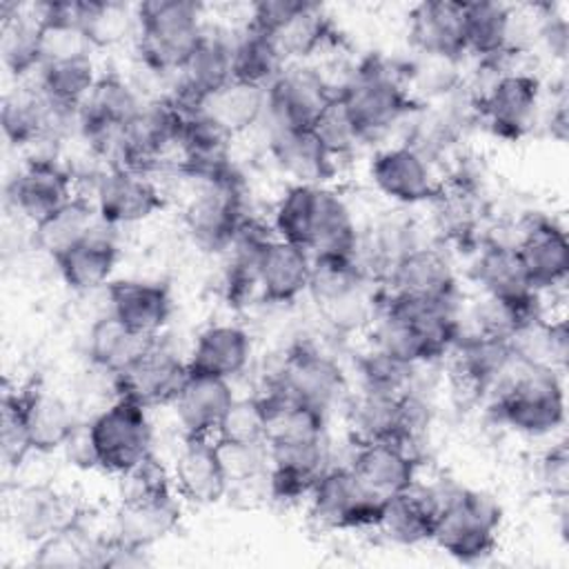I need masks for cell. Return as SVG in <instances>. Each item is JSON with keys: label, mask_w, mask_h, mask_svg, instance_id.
<instances>
[{"label": "cell", "mask_w": 569, "mask_h": 569, "mask_svg": "<svg viewBox=\"0 0 569 569\" xmlns=\"http://www.w3.org/2000/svg\"><path fill=\"white\" fill-rule=\"evenodd\" d=\"M316 198L318 187L311 184H291L284 191L273 213V227L278 238L305 247L309 251Z\"/></svg>", "instance_id": "cell-49"}, {"label": "cell", "mask_w": 569, "mask_h": 569, "mask_svg": "<svg viewBox=\"0 0 569 569\" xmlns=\"http://www.w3.org/2000/svg\"><path fill=\"white\" fill-rule=\"evenodd\" d=\"M500 422L525 436H547L565 422V387L553 367L516 360L493 391Z\"/></svg>", "instance_id": "cell-4"}, {"label": "cell", "mask_w": 569, "mask_h": 569, "mask_svg": "<svg viewBox=\"0 0 569 569\" xmlns=\"http://www.w3.org/2000/svg\"><path fill=\"white\" fill-rule=\"evenodd\" d=\"M213 438L222 449L267 447V413L260 396L236 398L222 416Z\"/></svg>", "instance_id": "cell-47"}, {"label": "cell", "mask_w": 569, "mask_h": 569, "mask_svg": "<svg viewBox=\"0 0 569 569\" xmlns=\"http://www.w3.org/2000/svg\"><path fill=\"white\" fill-rule=\"evenodd\" d=\"M104 293L109 313L144 338H158L169 322L171 293L162 282L111 280L107 282Z\"/></svg>", "instance_id": "cell-23"}, {"label": "cell", "mask_w": 569, "mask_h": 569, "mask_svg": "<svg viewBox=\"0 0 569 569\" xmlns=\"http://www.w3.org/2000/svg\"><path fill=\"white\" fill-rule=\"evenodd\" d=\"M349 467L376 498L389 500L416 482L418 458L398 442H362L356 445Z\"/></svg>", "instance_id": "cell-25"}, {"label": "cell", "mask_w": 569, "mask_h": 569, "mask_svg": "<svg viewBox=\"0 0 569 569\" xmlns=\"http://www.w3.org/2000/svg\"><path fill=\"white\" fill-rule=\"evenodd\" d=\"M336 93L320 71L291 62L267 87V118L271 127L309 129L327 100Z\"/></svg>", "instance_id": "cell-15"}, {"label": "cell", "mask_w": 569, "mask_h": 569, "mask_svg": "<svg viewBox=\"0 0 569 569\" xmlns=\"http://www.w3.org/2000/svg\"><path fill=\"white\" fill-rule=\"evenodd\" d=\"M440 505L442 496L438 491L413 482L402 493L385 500L376 529L398 545L427 542L433 536Z\"/></svg>", "instance_id": "cell-28"}, {"label": "cell", "mask_w": 569, "mask_h": 569, "mask_svg": "<svg viewBox=\"0 0 569 569\" xmlns=\"http://www.w3.org/2000/svg\"><path fill=\"white\" fill-rule=\"evenodd\" d=\"M269 38L287 60V64H291L307 60L322 47L331 44L336 40V27L325 13L322 4L305 0L300 9Z\"/></svg>", "instance_id": "cell-41"}, {"label": "cell", "mask_w": 569, "mask_h": 569, "mask_svg": "<svg viewBox=\"0 0 569 569\" xmlns=\"http://www.w3.org/2000/svg\"><path fill=\"white\" fill-rule=\"evenodd\" d=\"M305 0H260L251 7V16L247 27L273 36L302 4Z\"/></svg>", "instance_id": "cell-52"}, {"label": "cell", "mask_w": 569, "mask_h": 569, "mask_svg": "<svg viewBox=\"0 0 569 569\" xmlns=\"http://www.w3.org/2000/svg\"><path fill=\"white\" fill-rule=\"evenodd\" d=\"M269 153L276 164L291 176L293 184L322 187L333 178L336 164L311 129H280L269 131Z\"/></svg>", "instance_id": "cell-29"}, {"label": "cell", "mask_w": 569, "mask_h": 569, "mask_svg": "<svg viewBox=\"0 0 569 569\" xmlns=\"http://www.w3.org/2000/svg\"><path fill=\"white\" fill-rule=\"evenodd\" d=\"M0 449L2 458L9 467H18L24 462L31 449L24 407L20 389H4L0 400Z\"/></svg>", "instance_id": "cell-51"}, {"label": "cell", "mask_w": 569, "mask_h": 569, "mask_svg": "<svg viewBox=\"0 0 569 569\" xmlns=\"http://www.w3.org/2000/svg\"><path fill=\"white\" fill-rule=\"evenodd\" d=\"M509 4L476 0L465 2V40L467 53L478 56L485 64L496 67L507 58Z\"/></svg>", "instance_id": "cell-43"}, {"label": "cell", "mask_w": 569, "mask_h": 569, "mask_svg": "<svg viewBox=\"0 0 569 569\" xmlns=\"http://www.w3.org/2000/svg\"><path fill=\"white\" fill-rule=\"evenodd\" d=\"M187 376V360L156 338L129 367L111 376V387L116 398H129L151 409L171 405Z\"/></svg>", "instance_id": "cell-12"}, {"label": "cell", "mask_w": 569, "mask_h": 569, "mask_svg": "<svg viewBox=\"0 0 569 569\" xmlns=\"http://www.w3.org/2000/svg\"><path fill=\"white\" fill-rule=\"evenodd\" d=\"M96 204L82 196H73L64 207L33 224V247L51 260L84 240L96 229Z\"/></svg>", "instance_id": "cell-42"}, {"label": "cell", "mask_w": 569, "mask_h": 569, "mask_svg": "<svg viewBox=\"0 0 569 569\" xmlns=\"http://www.w3.org/2000/svg\"><path fill=\"white\" fill-rule=\"evenodd\" d=\"M153 340L156 338H144L131 331L107 311L89 327L87 356L96 369L109 373L111 378L129 367Z\"/></svg>", "instance_id": "cell-39"}, {"label": "cell", "mask_w": 569, "mask_h": 569, "mask_svg": "<svg viewBox=\"0 0 569 569\" xmlns=\"http://www.w3.org/2000/svg\"><path fill=\"white\" fill-rule=\"evenodd\" d=\"M236 36L218 24H204L184 67L176 73L167 98L184 113L198 111L204 98L233 80Z\"/></svg>", "instance_id": "cell-10"}, {"label": "cell", "mask_w": 569, "mask_h": 569, "mask_svg": "<svg viewBox=\"0 0 569 569\" xmlns=\"http://www.w3.org/2000/svg\"><path fill=\"white\" fill-rule=\"evenodd\" d=\"M438 229L453 242H471L485 216V200L478 184L467 173H453L440 180L433 198Z\"/></svg>", "instance_id": "cell-35"}, {"label": "cell", "mask_w": 569, "mask_h": 569, "mask_svg": "<svg viewBox=\"0 0 569 569\" xmlns=\"http://www.w3.org/2000/svg\"><path fill=\"white\" fill-rule=\"evenodd\" d=\"M104 536H93L82 516L36 542L31 565L38 569H84L98 567Z\"/></svg>", "instance_id": "cell-38"}, {"label": "cell", "mask_w": 569, "mask_h": 569, "mask_svg": "<svg viewBox=\"0 0 569 569\" xmlns=\"http://www.w3.org/2000/svg\"><path fill=\"white\" fill-rule=\"evenodd\" d=\"M78 516L80 511L67 500V496L49 485L22 487L11 500L13 527L29 542H40Z\"/></svg>", "instance_id": "cell-33"}, {"label": "cell", "mask_w": 569, "mask_h": 569, "mask_svg": "<svg viewBox=\"0 0 569 569\" xmlns=\"http://www.w3.org/2000/svg\"><path fill=\"white\" fill-rule=\"evenodd\" d=\"M311 516L327 529H376L385 500L376 498L351 471L345 467H327L309 491Z\"/></svg>", "instance_id": "cell-11"}, {"label": "cell", "mask_w": 569, "mask_h": 569, "mask_svg": "<svg viewBox=\"0 0 569 569\" xmlns=\"http://www.w3.org/2000/svg\"><path fill=\"white\" fill-rule=\"evenodd\" d=\"M251 358V338L238 325H211L198 338L187 358L191 373L231 380Z\"/></svg>", "instance_id": "cell-32"}, {"label": "cell", "mask_w": 569, "mask_h": 569, "mask_svg": "<svg viewBox=\"0 0 569 569\" xmlns=\"http://www.w3.org/2000/svg\"><path fill=\"white\" fill-rule=\"evenodd\" d=\"M540 80L527 71H505L478 93V116L505 140L522 138L540 107Z\"/></svg>", "instance_id": "cell-14"}, {"label": "cell", "mask_w": 569, "mask_h": 569, "mask_svg": "<svg viewBox=\"0 0 569 569\" xmlns=\"http://www.w3.org/2000/svg\"><path fill=\"white\" fill-rule=\"evenodd\" d=\"M513 244L536 291L553 289L565 282L569 271V242L565 229L556 220L545 216L531 218L520 240Z\"/></svg>", "instance_id": "cell-22"}, {"label": "cell", "mask_w": 569, "mask_h": 569, "mask_svg": "<svg viewBox=\"0 0 569 569\" xmlns=\"http://www.w3.org/2000/svg\"><path fill=\"white\" fill-rule=\"evenodd\" d=\"M198 111L233 138L264 118L267 89L231 80L204 98Z\"/></svg>", "instance_id": "cell-40"}, {"label": "cell", "mask_w": 569, "mask_h": 569, "mask_svg": "<svg viewBox=\"0 0 569 569\" xmlns=\"http://www.w3.org/2000/svg\"><path fill=\"white\" fill-rule=\"evenodd\" d=\"M502 509L485 491L453 489L442 496L431 540L460 562L487 558L498 542Z\"/></svg>", "instance_id": "cell-6"}, {"label": "cell", "mask_w": 569, "mask_h": 569, "mask_svg": "<svg viewBox=\"0 0 569 569\" xmlns=\"http://www.w3.org/2000/svg\"><path fill=\"white\" fill-rule=\"evenodd\" d=\"M196 184L198 189L184 207V227L200 249L227 251L247 220L242 176L233 171L231 176Z\"/></svg>", "instance_id": "cell-8"}, {"label": "cell", "mask_w": 569, "mask_h": 569, "mask_svg": "<svg viewBox=\"0 0 569 569\" xmlns=\"http://www.w3.org/2000/svg\"><path fill=\"white\" fill-rule=\"evenodd\" d=\"M356 367L360 376V389L402 396L413 389V373L418 365L405 362L387 351L371 347L369 351L358 356Z\"/></svg>", "instance_id": "cell-48"}, {"label": "cell", "mask_w": 569, "mask_h": 569, "mask_svg": "<svg viewBox=\"0 0 569 569\" xmlns=\"http://www.w3.org/2000/svg\"><path fill=\"white\" fill-rule=\"evenodd\" d=\"M409 42L420 56L462 60L465 40V2L422 0L409 9Z\"/></svg>", "instance_id": "cell-21"}, {"label": "cell", "mask_w": 569, "mask_h": 569, "mask_svg": "<svg viewBox=\"0 0 569 569\" xmlns=\"http://www.w3.org/2000/svg\"><path fill=\"white\" fill-rule=\"evenodd\" d=\"M171 482L193 505H216L229 493V469L222 447L211 436H182Z\"/></svg>", "instance_id": "cell-16"}, {"label": "cell", "mask_w": 569, "mask_h": 569, "mask_svg": "<svg viewBox=\"0 0 569 569\" xmlns=\"http://www.w3.org/2000/svg\"><path fill=\"white\" fill-rule=\"evenodd\" d=\"M138 67L176 76L202 36V4L193 0H147L136 4Z\"/></svg>", "instance_id": "cell-3"}, {"label": "cell", "mask_w": 569, "mask_h": 569, "mask_svg": "<svg viewBox=\"0 0 569 569\" xmlns=\"http://www.w3.org/2000/svg\"><path fill=\"white\" fill-rule=\"evenodd\" d=\"M96 465L109 473L124 476L151 456L153 431L147 407L116 398L89 425Z\"/></svg>", "instance_id": "cell-7"}, {"label": "cell", "mask_w": 569, "mask_h": 569, "mask_svg": "<svg viewBox=\"0 0 569 569\" xmlns=\"http://www.w3.org/2000/svg\"><path fill=\"white\" fill-rule=\"evenodd\" d=\"M20 396L31 449L36 453H51L64 447L78 427L71 407L36 380L20 387Z\"/></svg>", "instance_id": "cell-31"}, {"label": "cell", "mask_w": 569, "mask_h": 569, "mask_svg": "<svg viewBox=\"0 0 569 569\" xmlns=\"http://www.w3.org/2000/svg\"><path fill=\"white\" fill-rule=\"evenodd\" d=\"M373 184L400 204L433 202L440 180L433 176L429 160L409 144L382 149L369 167Z\"/></svg>", "instance_id": "cell-20"}, {"label": "cell", "mask_w": 569, "mask_h": 569, "mask_svg": "<svg viewBox=\"0 0 569 569\" xmlns=\"http://www.w3.org/2000/svg\"><path fill=\"white\" fill-rule=\"evenodd\" d=\"M98 80L91 53L58 62H47L38 69V89L56 104L80 109Z\"/></svg>", "instance_id": "cell-44"}, {"label": "cell", "mask_w": 569, "mask_h": 569, "mask_svg": "<svg viewBox=\"0 0 569 569\" xmlns=\"http://www.w3.org/2000/svg\"><path fill=\"white\" fill-rule=\"evenodd\" d=\"M371 282L356 258L311 256L307 291L318 313L340 333L358 331L373 320L380 293L371 291Z\"/></svg>", "instance_id": "cell-5"}, {"label": "cell", "mask_w": 569, "mask_h": 569, "mask_svg": "<svg viewBox=\"0 0 569 569\" xmlns=\"http://www.w3.org/2000/svg\"><path fill=\"white\" fill-rule=\"evenodd\" d=\"M338 98L362 142L387 133L393 124L422 107L407 89L405 69L389 64L380 56L360 60L351 76L338 87Z\"/></svg>", "instance_id": "cell-1"}, {"label": "cell", "mask_w": 569, "mask_h": 569, "mask_svg": "<svg viewBox=\"0 0 569 569\" xmlns=\"http://www.w3.org/2000/svg\"><path fill=\"white\" fill-rule=\"evenodd\" d=\"M93 204L102 224L120 227L149 220L164 207V198L144 173L107 167L93 182Z\"/></svg>", "instance_id": "cell-17"}, {"label": "cell", "mask_w": 569, "mask_h": 569, "mask_svg": "<svg viewBox=\"0 0 569 569\" xmlns=\"http://www.w3.org/2000/svg\"><path fill=\"white\" fill-rule=\"evenodd\" d=\"M360 244V231L347 202L331 189L318 187L313 227L309 240L311 256L356 258Z\"/></svg>", "instance_id": "cell-36"}, {"label": "cell", "mask_w": 569, "mask_h": 569, "mask_svg": "<svg viewBox=\"0 0 569 569\" xmlns=\"http://www.w3.org/2000/svg\"><path fill=\"white\" fill-rule=\"evenodd\" d=\"M80 29L91 49H109L136 36V7L116 0H80Z\"/></svg>", "instance_id": "cell-46"}, {"label": "cell", "mask_w": 569, "mask_h": 569, "mask_svg": "<svg viewBox=\"0 0 569 569\" xmlns=\"http://www.w3.org/2000/svg\"><path fill=\"white\" fill-rule=\"evenodd\" d=\"M284 67L287 60L269 36L251 27H244V31L236 36L233 80L267 89Z\"/></svg>", "instance_id": "cell-45"}, {"label": "cell", "mask_w": 569, "mask_h": 569, "mask_svg": "<svg viewBox=\"0 0 569 569\" xmlns=\"http://www.w3.org/2000/svg\"><path fill=\"white\" fill-rule=\"evenodd\" d=\"M309 129L333 160L340 156H349L362 142L342 100L338 98V89L320 109Z\"/></svg>", "instance_id": "cell-50"}, {"label": "cell", "mask_w": 569, "mask_h": 569, "mask_svg": "<svg viewBox=\"0 0 569 569\" xmlns=\"http://www.w3.org/2000/svg\"><path fill=\"white\" fill-rule=\"evenodd\" d=\"M127 489L113 516V531L124 545L147 549L164 540L180 522L178 491L153 453L122 476Z\"/></svg>", "instance_id": "cell-2"}, {"label": "cell", "mask_w": 569, "mask_h": 569, "mask_svg": "<svg viewBox=\"0 0 569 569\" xmlns=\"http://www.w3.org/2000/svg\"><path fill=\"white\" fill-rule=\"evenodd\" d=\"M311 253L282 238H269L258 256V293L264 302L289 305L309 289Z\"/></svg>", "instance_id": "cell-24"}, {"label": "cell", "mask_w": 569, "mask_h": 569, "mask_svg": "<svg viewBox=\"0 0 569 569\" xmlns=\"http://www.w3.org/2000/svg\"><path fill=\"white\" fill-rule=\"evenodd\" d=\"M407 393L389 396V393L360 389V393L349 402V409H347V420H349V429L356 445L398 442L409 449L407 405H405Z\"/></svg>", "instance_id": "cell-30"}, {"label": "cell", "mask_w": 569, "mask_h": 569, "mask_svg": "<svg viewBox=\"0 0 569 569\" xmlns=\"http://www.w3.org/2000/svg\"><path fill=\"white\" fill-rule=\"evenodd\" d=\"M0 53L16 78L40 69V20L33 7L0 4Z\"/></svg>", "instance_id": "cell-37"}, {"label": "cell", "mask_w": 569, "mask_h": 569, "mask_svg": "<svg viewBox=\"0 0 569 569\" xmlns=\"http://www.w3.org/2000/svg\"><path fill=\"white\" fill-rule=\"evenodd\" d=\"M567 462H569V456H567L565 442L549 449L540 460V478L547 485V489L560 500H565L567 496V478H569Z\"/></svg>", "instance_id": "cell-53"}, {"label": "cell", "mask_w": 569, "mask_h": 569, "mask_svg": "<svg viewBox=\"0 0 569 569\" xmlns=\"http://www.w3.org/2000/svg\"><path fill=\"white\" fill-rule=\"evenodd\" d=\"M118 256L120 251L113 238L93 229L84 240L76 242L71 249L53 258V264L58 267V273L69 289L87 293L111 282L109 278L116 269Z\"/></svg>", "instance_id": "cell-34"}, {"label": "cell", "mask_w": 569, "mask_h": 569, "mask_svg": "<svg viewBox=\"0 0 569 569\" xmlns=\"http://www.w3.org/2000/svg\"><path fill=\"white\" fill-rule=\"evenodd\" d=\"M293 400L327 413L347 391L340 365L309 342L293 345L271 380Z\"/></svg>", "instance_id": "cell-13"}, {"label": "cell", "mask_w": 569, "mask_h": 569, "mask_svg": "<svg viewBox=\"0 0 569 569\" xmlns=\"http://www.w3.org/2000/svg\"><path fill=\"white\" fill-rule=\"evenodd\" d=\"M473 278L487 296L513 305L533 302L540 293L531 287L513 242L487 240L473 262Z\"/></svg>", "instance_id": "cell-27"}, {"label": "cell", "mask_w": 569, "mask_h": 569, "mask_svg": "<svg viewBox=\"0 0 569 569\" xmlns=\"http://www.w3.org/2000/svg\"><path fill=\"white\" fill-rule=\"evenodd\" d=\"M233 400L229 380L189 371L171 407L182 436H211Z\"/></svg>", "instance_id": "cell-26"}, {"label": "cell", "mask_w": 569, "mask_h": 569, "mask_svg": "<svg viewBox=\"0 0 569 569\" xmlns=\"http://www.w3.org/2000/svg\"><path fill=\"white\" fill-rule=\"evenodd\" d=\"M184 111L167 96L144 100L136 116L122 127L113 167L149 173L169 149H178Z\"/></svg>", "instance_id": "cell-9"}, {"label": "cell", "mask_w": 569, "mask_h": 569, "mask_svg": "<svg viewBox=\"0 0 569 569\" xmlns=\"http://www.w3.org/2000/svg\"><path fill=\"white\" fill-rule=\"evenodd\" d=\"M389 296L427 302H456L458 280L447 256L433 247H413L385 276Z\"/></svg>", "instance_id": "cell-19"}, {"label": "cell", "mask_w": 569, "mask_h": 569, "mask_svg": "<svg viewBox=\"0 0 569 569\" xmlns=\"http://www.w3.org/2000/svg\"><path fill=\"white\" fill-rule=\"evenodd\" d=\"M73 198V176L60 158H29L7 187V200L31 224L42 222Z\"/></svg>", "instance_id": "cell-18"}]
</instances>
